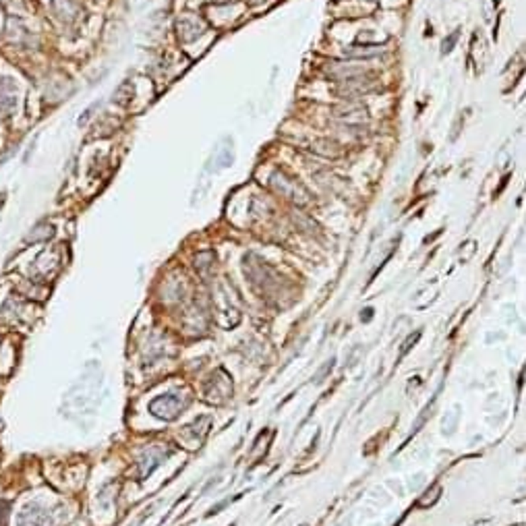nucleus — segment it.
Instances as JSON below:
<instances>
[{
    "label": "nucleus",
    "mask_w": 526,
    "mask_h": 526,
    "mask_svg": "<svg viewBox=\"0 0 526 526\" xmlns=\"http://www.w3.org/2000/svg\"><path fill=\"white\" fill-rule=\"evenodd\" d=\"M332 116L342 123L346 128H361L363 124H367L369 116H367V108L359 102H352V100H346L344 104L336 106L332 110Z\"/></svg>",
    "instance_id": "f257e3e1"
},
{
    "label": "nucleus",
    "mask_w": 526,
    "mask_h": 526,
    "mask_svg": "<svg viewBox=\"0 0 526 526\" xmlns=\"http://www.w3.org/2000/svg\"><path fill=\"white\" fill-rule=\"evenodd\" d=\"M375 88V79L371 75H365V77H357V79H348V81H340L338 88H336V93L344 97V100H352L357 95H363V93L371 92Z\"/></svg>",
    "instance_id": "39448f33"
},
{
    "label": "nucleus",
    "mask_w": 526,
    "mask_h": 526,
    "mask_svg": "<svg viewBox=\"0 0 526 526\" xmlns=\"http://www.w3.org/2000/svg\"><path fill=\"white\" fill-rule=\"evenodd\" d=\"M255 2H263V0H255Z\"/></svg>",
    "instance_id": "1a4fd4ad"
},
{
    "label": "nucleus",
    "mask_w": 526,
    "mask_h": 526,
    "mask_svg": "<svg viewBox=\"0 0 526 526\" xmlns=\"http://www.w3.org/2000/svg\"><path fill=\"white\" fill-rule=\"evenodd\" d=\"M17 104V90L11 79L0 77V110L11 112Z\"/></svg>",
    "instance_id": "6e6552de"
},
{
    "label": "nucleus",
    "mask_w": 526,
    "mask_h": 526,
    "mask_svg": "<svg viewBox=\"0 0 526 526\" xmlns=\"http://www.w3.org/2000/svg\"><path fill=\"white\" fill-rule=\"evenodd\" d=\"M272 186L278 191L282 197H286V199H290V201H294L299 205H307L309 203V193L305 191V186L299 185L292 179H288L282 172H274L272 174Z\"/></svg>",
    "instance_id": "f03ea898"
},
{
    "label": "nucleus",
    "mask_w": 526,
    "mask_h": 526,
    "mask_svg": "<svg viewBox=\"0 0 526 526\" xmlns=\"http://www.w3.org/2000/svg\"><path fill=\"white\" fill-rule=\"evenodd\" d=\"M185 408V402L177 396V394H166L155 398L154 402L150 404V410L154 412L155 417L164 419V421H172L177 419V414Z\"/></svg>",
    "instance_id": "20e7f679"
},
{
    "label": "nucleus",
    "mask_w": 526,
    "mask_h": 526,
    "mask_svg": "<svg viewBox=\"0 0 526 526\" xmlns=\"http://www.w3.org/2000/svg\"><path fill=\"white\" fill-rule=\"evenodd\" d=\"M381 54H385V48L379 44H354L344 48L346 59H377Z\"/></svg>",
    "instance_id": "0eeeda50"
},
{
    "label": "nucleus",
    "mask_w": 526,
    "mask_h": 526,
    "mask_svg": "<svg viewBox=\"0 0 526 526\" xmlns=\"http://www.w3.org/2000/svg\"><path fill=\"white\" fill-rule=\"evenodd\" d=\"M177 30H179V37L183 42H193L197 40L199 35H203V31L208 30L205 21L197 15H183L179 21H177Z\"/></svg>",
    "instance_id": "423d86ee"
},
{
    "label": "nucleus",
    "mask_w": 526,
    "mask_h": 526,
    "mask_svg": "<svg viewBox=\"0 0 526 526\" xmlns=\"http://www.w3.org/2000/svg\"><path fill=\"white\" fill-rule=\"evenodd\" d=\"M325 73L336 79L338 83L340 81H348V79H357V77H365V75H371V71L363 64H354V62H340V61H332L328 62L325 66Z\"/></svg>",
    "instance_id": "7ed1b4c3"
}]
</instances>
